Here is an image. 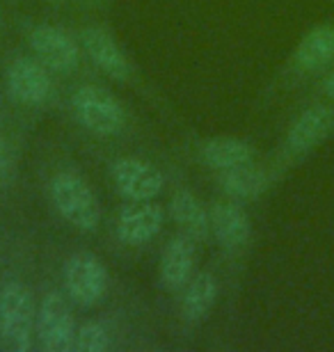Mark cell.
<instances>
[{"instance_id": "14", "label": "cell", "mask_w": 334, "mask_h": 352, "mask_svg": "<svg viewBox=\"0 0 334 352\" xmlns=\"http://www.w3.org/2000/svg\"><path fill=\"white\" fill-rule=\"evenodd\" d=\"M172 217L176 222V227L181 229V234H186L190 238H195L197 243L206 241L211 234V215L204 208V204L197 199L193 192L181 190L172 197Z\"/></svg>"}, {"instance_id": "9", "label": "cell", "mask_w": 334, "mask_h": 352, "mask_svg": "<svg viewBox=\"0 0 334 352\" xmlns=\"http://www.w3.org/2000/svg\"><path fill=\"white\" fill-rule=\"evenodd\" d=\"M83 48L90 55V60L101 69L105 76L115 80L131 78L133 67L126 53L119 48L115 37L101 25H92L87 30H83Z\"/></svg>"}, {"instance_id": "19", "label": "cell", "mask_w": 334, "mask_h": 352, "mask_svg": "<svg viewBox=\"0 0 334 352\" xmlns=\"http://www.w3.org/2000/svg\"><path fill=\"white\" fill-rule=\"evenodd\" d=\"M108 329H105L101 322L96 320H87L78 327L76 332V341H74V350L78 352H103L108 348Z\"/></svg>"}, {"instance_id": "20", "label": "cell", "mask_w": 334, "mask_h": 352, "mask_svg": "<svg viewBox=\"0 0 334 352\" xmlns=\"http://www.w3.org/2000/svg\"><path fill=\"white\" fill-rule=\"evenodd\" d=\"M7 170H10V149H7L5 142L0 140V181L5 179Z\"/></svg>"}, {"instance_id": "18", "label": "cell", "mask_w": 334, "mask_h": 352, "mask_svg": "<svg viewBox=\"0 0 334 352\" xmlns=\"http://www.w3.org/2000/svg\"><path fill=\"white\" fill-rule=\"evenodd\" d=\"M220 186L233 199H254L268 188V174L247 163L220 172Z\"/></svg>"}, {"instance_id": "21", "label": "cell", "mask_w": 334, "mask_h": 352, "mask_svg": "<svg viewBox=\"0 0 334 352\" xmlns=\"http://www.w3.org/2000/svg\"><path fill=\"white\" fill-rule=\"evenodd\" d=\"M323 91H325V94H328V96H332V98H334V72L328 76V78L323 80Z\"/></svg>"}, {"instance_id": "12", "label": "cell", "mask_w": 334, "mask_h": 352, "mask_svg": "<svg viewBox=\"0 0 334 352\" xmlns=\"http://www.w3.org/2000/svg\"><path fill=\"white\" fill-rule=\"evenodd\" d=\"M211 231L225 250H240L250 241V217L236 201H216L209 210Z\"/></svg>"}, {"instance_id": "22", "label": "cell", "mask_w": 334, "mask_h": 352, "mask_svg": "<svg viewBox=\"0 0 334 352\" xmlns=\"http://www.w3.org/2000/svg\"><path fill=\"white\" fill-rule=\"evenodd\" d=\"M48 3H60V0H48Z\"/></svg>"}, {"instance_id": "15", "label": "cell", "mask_w": 334, "mask_h": 352, "mask_svg": "<svg viewBox=\"0 0 334 352\" xmlns=\"http://www.w3.org/2000/svg\"><path fill=\"white\" fill-rule=\"evenodd\" d=\"M334 58V28L316 25L300 39L293 53V65L300 72H316Z\"/></svg>"}, {"instance_id": "1", "label": "cell", "mask_w": 334, "mask_h": 352, "mask_svg": "<svg viewBox=\"0 0 334 352\" xmlns=\"http://www.w3.org/2000/svg\"><path fill=\"white\" fill-rule=\"evenodd\" d=\"M37 314L30 288L10 281L0 291V343L10 352H28L37 332Z\"/></svg>"}, {"instance_id": "2", "label": "cell", "mask_w": 334, "mask_h": 352, "mask_svg": "<svg viewBox=\"0 0 334 352\" xmlns=\"http://www.w3.org/2000/svg\"><path fill=\"white\" fill-rule=\"evenodd\" d=\"M51 197L58 213L78 231H94L101 222V204L90 183L74 172H60L51 181Z\"/></svg>"}, {"instance_id": "3", "label": "cell", "mask_w": 334, "mask_h": 352, "mask_svg": "<svg viewBox=\"0 0 334 352\" xmlns=\"http://www.w3.org/2000/svg\"><path fill=\"white\" fill-rule=\"evenodd\" d=\"M74 115L85 129L96 135H115L126 122L122 103L98 85H83L76 91Z\"/></svg>"}, {"instance_id": "11", "label": "cell", "mask_w": 334, "mask_h": 352, "mask_svg": "<svg viewBox=\"0 0 334 352\" xmlns=\"http://www.w3.org/2000/svg\"><path fill=\"white\" fill-rule=\"evenodd\" d=\"M197 261V241L186 234L172 238L160 256V281L167 291H181L193 279Z\"/></svg>"}, {"instance_id": "6", "label": "cell", "mask_w": 334, "mask_h": 352, "mask_svg": "<svg viewBox=\"0 0 334 352\" xmlns=\"http://www.w3.org/2000/svg\"><path fill=\"white\" fill-rule=\"evenodd\" d=\"M30 46L37 60L51 72L69 74L81 62V48L74 37L58 25H37L30 32Z\"/></svg>"}, {"instance_id": "13", "label": "cell", "mask_w": 334, "mask_h": 352, "mask_svg": "<svg viewBox=\"0 0 334 352\" xmlns=\"http://www.w3.org/2000/svg\"><path fill=\"white\" fill-rule=\"evenodd\" d=\"M334 129V112L325 105H314V108L304 110L300 117L291 124L286 133V146L293 153H307L321 144Z\"/></svg>"}, {"instance_id": "4", "label": "cell", "mask_w": 334, "mask_h": 352, "mask_svg": "<svg viewBox=\"0 0 334 352\" xmlns=\"http://www.w3.org/2000/svg\"><path fill=\"white\" fill-rule=\"evenodd\" d=\"M65 286L78 307H94L108 288V270L92 252H76L65 263Z\"/></svg>"}, {"instance_id": "10", "label": "cell", "mask_w": 334, "mask_h": 352, "mask_svg": "<svg viewBox=\"0 0 334 352\" xmlns=\"http://www.w3.org/2000/svg\"><path fill=\"white\" fill-rule=\"evenodd\" d=\"M165 213L154 201H135L133 206H126L117 220V236L124 245L140 248L158 236L163 229Z\"/></svg>"}, {"instance_id": "7", "label": "cell", "mask_w": 334, "mask_h": 352, "mask_svg": "<svg viewBox=\"0 0 334 352\" xmlns=\"http://www.w3.org/2000/svg\"><path fill=\"white\" fill-rule=\"evenodd\" d=\"M51 76L48 67L34 58H17L7 67V89L21 105H41L51 96Z\"/></svg>"}, {"instance_id": "17", "label": "cell", "mask_w": 334, "mask_h": 352, "mask_svg": "<svg viewBox=\"0 0 334 352\" xmlns=\"http://www.w3.org/2000/svg\"><path fill=\"white\" fill-rule=\"evenodd\" d=\"M218 300V281L211 272L193 274V279L186 284L183 293V318L188 322H202Z\"/></svg>"}, {"instance_id": "16", "label": "cell", "mask_w": 334, "mask_h": 352, "mask_svg": "<svg viewBox=\"0 0 334 352\" xmlns=\"http://www.w3.org/2000/svg\"><path fill=\"white\" fill-rule=\"evenodd\" d=\"M202 160L211 170H231V167H240L252 163L254 149L247 142L238 138H213L202 146Z\"/></svg>"}, {"instance_id": "5", "label": "cell", "mask_w": 334, "mask_h": 352, "mask_svg": "<svg viewBox=\"0 0 334 352\" xmlns=\"http://www.w3.org/2000/svg\"><path fill=\"white\" fill-rule=\"evenodd\" d=\"M37 341L44 352H69L76 341V325L69 302L60 293H48L37 309Z\"/></svg>"}, {"instance_id": "8", "label": "cell", "mask_w": 334, "mask_h": 352, "mask_svg": "<svg viewBox=\"0 0 334 352\" xmlns=\"http://www.w3.org/2000/svg\"><path fill=\"white\" fill-rule=\"evenodd\" d=\"M112 181L131 201H152L163 190V174L142 158H122L112 165Z\"/></svg>"}]
</instances>
